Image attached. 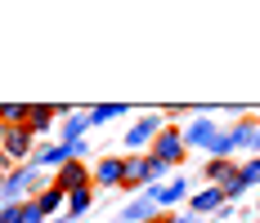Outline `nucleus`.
Segmentation results:
<instances>
[{
    "label": "nucleus",
    "instance_id": "nucleus-23",
    "mask_svg": "<svg viewBox=\"0 0 260 223\" xmlns=\"http://www.w3.org/2000/svg\"><path fill=\"white\" fill-rule=\"evenodd\" d=\"M251 148H256V152H260V125H256V139H251Z\"/></svg>",
    "mask_w": 260,
    "mask_h": 223
},
{
    "label": "nucleus",
    "instance_id": "nucleus-22",
    "mask_svg": "<svg viewBox=\"0 0 260 223\" xmlns=\"http://www.w3.org/2000/svg\"><path fill=\"white\" fill-rule=\"evenodd\" d=\"M157 223H193V219H188V214H180V219H171V214H166V219H157Z\"/></svg>",
    "mask_w": 260,
    "mask_h": 223
},
{
    "label": "nucleus",
    "instance_id": "nucleus-4",
    "mask_svg": "<svg viewBox=\"0 0 260 223\" xmlns=\"http://www.w3.org/2000/svg\"><path fill=\"white\" fill-rule=\"evenodd\" d=\"M220 139H224V129L211 121V116H198V121L184 129V143H188V148H202V152H215Z\"/></svg>",
    "mask_w": 260,
    "mask_h": 223
},
{
    "label": "nucleus",
    "instance_id": "nucleus-20",
    "mask_svg": "<svg viewBox=\"0 0 260 223\" xmlns=\"http://www.w3.org/2000/svg\"><path fill=\"white\" fill-rule=\"evenodd\" d=\"M18 223H45V214L36 210V201H23V210H18Z\"/></svg>",
    "mask_w": 260,
    "mask_h": 223
},
{
    "label": "nucleus",
    "instance_id": "nucleus-2",
    "mask_svg": "<svg viewBox=\"0 0 260 223\" xmlns=\"http://www.w3.org/2000/svg\"><path fill=\"white\" fill-rule=\"evenodd\" d=\"M184 152H188V143H184V129H161L148 156H157L161 165H171V170H175V165L184 161Z\"/></svg>",
    "mask_w": 260,
    "mask_h": 223
},
{
    "label": "nucleus",
    "instance_id": "nucleus-12",
    "mask_svg": "<svg viewBox=\"0 0 260 223\" xmlns=\"http://www.w3.org/2000/svg\"><path fill=\"white\" fill-rule=\"evenodd\" d=\"M188 205H193V214H211V210L224 205V192H220V188H207V192H198Z\"/></svg>",
    "mask_w": 260,
    "mask_h": 223
},
{
    "label": "nucleus",
    "instance_id": "nucleus-6",
    "mask_svg": "<svg viewBox=\"0 0 260 223\" xmlns=\"http://www.w3.org/2000/svg\"><path fill=\"white\" fill-rule=\"evenodd\" d=\"M94 183V174L85 170L81 161H68V165H58V174H54V188H63V192H77V188H90Z\"/></svg>",
    "mask_w": 260,
    "mask_h": 223
},
{
    "label": "nucleus",
    "instance_id": "nucleus-8",
    "mask_svg": "<svg viewBox=\"0 0 260 223\" xmlns=\"http://www.w3.org/2000/svg\"><path fill=\"white\" fill-rule=\"evenodd\" d=\"M27 188H36V170H14V174H5V205H18V197H23Z\"/></svg>",
    "mask_w": 260,
    "mask_h": 223
},
{
    "label": "nucleus",
    "instance_id": "nucleus-11",
    "mask_svg": "<svg viewBox=\"0 0 260 223\" xmlns=\"http://www.w3.org/2000/svg\"><path fill=\"white\" fill-rule=\"evenodd\" d=\"M148 183V156H126V183L121 188H139Z\"/></svg>",
    "mask_w": 260,
    "mask_h": 223
},
{
    "label": "nucleus",
    "instance_id": "nucleus-19",
    "mask_svg": "<svg viewBox=\"0 0 260 223\" xmlns=\"http://www.w3.org/2000/svg\"><path fill=\"white\" fill-rule=\"evenodd\" d=\"M117 116H126V107H121V103H108V107H94V112H90V125L117 121Z\"/></svg>",
    "mask_w": 260,
    "mask_h": 223
},
{
    "label": "nucleus",
    "instance_id": "nucleus-14",
    "mask_svg": "<svg viewBox=\"0 0 260 223\" xmlns=\"http://www.w3.org/2000/svg\"><path fill=\"white\" fill-rule=\"evenodd\" d=\"M27 116H31V103H5V107H0L5 129H9V125H27Z\"/></svg>",
    "mask_w": 260,
    "mask_h": 223
},
{
    "label": "nucleus",
    "instance_id": "nucleus-15",
    "mask_svg": "<svg viewBox=\"0 0 260 223\" xmlns=\"http://www.w3.org/2000/svg\"><path fill=\"white\" fill-rule=\"evenodd\" d=\"M238 188H260V156H251L247 165H238Z\"/></svg>",
    "mask_w": 260,
    "mask_h": 223
},
{
    "label": "nucleus",
    "instance_id": "nucleus-5",
    "mask_svg": "<svg viewBox=\"0 0 260 223\" xmlns=\"http://www.w3.org/2000/svg\"><path fill=\"white\" fill-rule=\"evenodd\" d=\"M31 143H36V134L27 125H9L0 134V148H5V156H14V161H27L31 156Z\"/></svg>",
    "mask_w": 260,
    "mask_h": 223
},
{
    "label": "nucleus",
    "instance_id": "nucleus-9",
    "mask_svg": "<svg viewBox=\"0 0 260 223\" xmlns=\"http://www.w3.org/2000/svg\"><path fill=\"white\" fill-rule=\"evenodd\" d=\"M148 197H153V205H175V201L188 197V183L175 174V179H166L161 188H148Z\"/></svg>",
    "mask_w": 260,
    "mask_h": 223
},
{
    "label": "nucleus",
    "instance_id": "nucleus-1",
    "mask_svg": "<svg viewBox=\"0 0 260 223\" xmlns=\"http://www.w3.org/2000/svg\"><path fill=\"white\" fill-rule=\"evenodd\" d=\"M202 174H207V188H220V192H224V201L242 197V188H238V165H234V161H224V156H211Z\"/></svg>",
    "mask_w": 260,
    "mask_h": 223
},
{
    "label": "nucleus",
    "instance_id": "nucleus-17",
    "mask_svg": "<svg viewBox=\"0 0 260 223\" xmlns=\"http://www.w3.org/2000/svg\"><path fill=\"white\" fill-rule=\"evenodd\" d=\"M54 125V107H31V116H27V129L31 134H45Z\"/></svg>",
    "mask_w": 260,
    "mask_h": 223
},
{
    "label": "nucleus",
    "instance_id": "nucleus-21",
    "mask_svg": "<svg viewBox=\"0 0 260 223\" xmlns=\"http://www.w3.org/2000/svg\"><path fill=\"white\" fill-rule=\"evenodd\" d=\"M18 210H23V201L18 205H0V223H18Z\"/></svg>",
    "mask_w": 260,
    "mask_h": 223
},
{
    "label": "nucleus",
    "instance_id": "nucleus-13",
    "mask_svg": "<svg viewBox=\"0 0 260 223\" xmlns=\"http://www.w3.org/2000/svg\"><path fill=\"white\" fill-rule=\"evenodd\" d=\"M58 205H68V192H63V188H45V192H41V197H36V210H41V214H54V210H58Z\"/></svg>",
    "mask_w": 260,
    "mask_h": 223
},
{
    "label": "nucleus",
    "instance_id": "nucleus-7",
    "mask_svg": "<svg viewBox=\"0 0 260 223\" xmlns=\"http://www.w3.org/2000/svg\"><path fill=\"white\" fill-rule=\"evenodd\" d=\"M126 183V156H104L94 165V188H121Z\"/></svg>",
    "mask_w": 260,
    "mask_h": 223
},
{
    "label": "nucleus",
    "instance_id": "nucleus-16",
    "mask_svg": "<svg viewBox=\"0 0 260 223\" xmlns=\"http://www.w3.org/2000/svg\"><path fill=\"white\" fill-rule=\"evenodd\" d=\"M31 165H68V152H63V143H54V148H41L36 156H31Z\"/></svg>",
    "mask_w": 260,
    "mask_h": 223
},
{
    "label": "nucleus",
    "instance_id": "nucleus-18",
    "mask_svg": "<svg viewBox=\"0 0 260 223\" xmlns=\"http://www.w3.org/2000/svg\"><path fill=\"white\" fill-rule=\"evenodd\" d=\"M90 129V112H72L68 116V134H63V143H72V139H81Z\"/></svg>",
    "mask_w": 260,
    "mask_h": 223
},
{
    "label": "nucleus",
    "instance_id": "nucleus-3",
    "mask_svg": "<svg viewBox=\"0 0 260 223\" xmlns=\"http://www.w3.org/2000/svg\"><path fill=\"white\" fill-rule=\"evenodd\" d=\"M157 134H161V121H157V116H139V121L126 129V139H121V143H126V148L139 156V152H153Z\"/></svg>",
    "mask_w": 260,
    "mask_h": 223
},
{
    "label": "nucleus",
    "instance_id": "nucleus-24",
    "mask_svg": "<svg viewBox=\"0 0 260 223\" xmlns=\"http://www.w3.org/2000/svg\"><path fill=\"white\" fill-rule=\"evenodd\" d=\"M0 197H5V174H0Z\"/></svg>",
    "mask_w": 260,
    "mask_h": 223
},
{
    "label": "nucleus",
    "instance_id": "nucleus-10",
    "mask_svg": "<svg viewBox=\"0 0 260 223\" xmlns=\"http://www.w3.org/2000/svg\"><path fill=\"white\" fill-rule=\"evenodd\" d=\"M148 219H157L153 197H139V201H130L126 210H121V223H148Z\"/></svg>",
    "mask_w": 260,
    "mask_h": 223
}]
</instances>
